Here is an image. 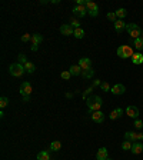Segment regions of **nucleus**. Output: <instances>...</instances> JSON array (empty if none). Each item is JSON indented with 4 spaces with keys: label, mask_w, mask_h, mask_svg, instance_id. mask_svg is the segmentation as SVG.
<instances>
[{
    "label": "nucleus",
    "mask_w": 143,
    "mask_h": 160,
    "mask_svg": "<svg viewBox=\"0 0 143 160\" xmlns=\"http://www.w3.org/2000/svg\"><path fill=\"white\" fill-rule=\"evenodd\" d=\"M106 160H112V159H106Z\"/></svg>",
    "instance_id": "obj_42"
},
{
    "label": "nucleus",
    "mask_w": 143,
    "mask_h": 160,
    "mask_svg": "<svg viewBox=\"0 0 143 160\" xmlns=\"http://www.w3.org/2000/svg\"><path fill=\"white\" fill-rule=\"evenodd\" d=\"M42 41H43V36H42V34H39V33L32 34V52H37L39 44Z\"/></svg>",
    "instance_id": "obj_6"
},
{
    "label": "nucleus",
    "mask_w": 143,
    "mask_h": 160,
    "mask_svg": "<svg viewBox=\"0 0 143 160\" xmlns=\"http://www.w3.org/2000/svg\"><path fill=\"white\" fill-rule=\"evenodd\" d=\"M60 33L63 36H70V34L74 33V29L72 27L70 24H63V26H60Z\"/></svg>",
    "instance_id": "obj_14"
},
{
    "label": "nucleus",
    "mask_w": 143,
    "mask_h": 160,
    "mask_svg": "<svg viewBox=\"0 0 143 160\" xmlns=\"http://www.w3.org/2000/svg\"><path fill=\"white\" fill-rule=\"evenodd\" d=\"M69 72H70L72 76H80L82 74V67H80L79 64H73V66H70V69H69Z\"/></svg>",
    "instance_id": "obj_18"
},
{
    "label": "nucleus",
    "mask_w": 143,
    "mask_h": 160,
    "mask_svg": "<svg viewBox=\"0 0 143 160\" xmlns=\"http://www.w3.org/2000/svg\"><path fill=\"white\" fill-rule=\"evenodd\" d=\"M73 36H74L76 39H83V37H85V30H83L82 27H79V29H74Z\"/></svg>",
    "instance_id": "obj_26"
},
{
    "label": "nucleus",
    "mask_w": 143,
    "mask_h": 160,
    "mask_svg": "<svg viewBox=\"0 0 143 160\" xmlns=\"http://www.w3.org/2000/svg\"><path fill=\"white\" fill-rule=\"evenodd\" d=\"M130 152L133 153V154H140V153H143V143H137V142H135V143L132 144Z\"/></svg>",
    "instance_id": "obj_15"
},
{
    "label": "nucleus",
    "mask_w": 143,
    "mask_h": 160,
    "mask_svg": "<svg viewBox=\"0 0 143 160\" xmlns=\"http://www.w3.org/2000/svg\"><path fill=\"white\" fill-rule=\"evenodd\" d=\"M70 26L73 27V29H79L80 27V23H79V20L77 19H72V22H70Z\"/></svg>",
    "instance_id": "obj_35"
},
{
    "label": "nucleus",
    "mask_w": 143,
    "mask_h": 160,
    "mask_svg": "<svg viewBox=\"0 0 143 160\" xmlns=\"http://www.w3.org/2000/svg\"><path fill=\"white\" fill-rule=\"evenodd\" d=\"M20 40H22L23 43H27V41H30V40H32V34H29V33H24L23 36L20 37Z\"/></svg>",
    "instance_id": "obj_33"
},
{
    "label": "nucleus",
    "mask_w": 143,
    "mask_h": 160,
    "mask_svg": "<svg viewBox=\"0 0 143 160\" xmlns=\"http://www.w3.org/2000/svg\"><path fill=\"white\" fill-rule=\"evenodd\" d=\"M100 84H102L100 80H95V81H93V87H95V86H100Z\"/></svg>",
    "instance_id": "obj_38"
},
{
    "label": "nucleus",
    "mask_w": 143,
    "mask_h": 160,
    "mask_svg": "<svg viewBox=\"0 0 143 160\" xmlns=\"http://www.w3.org/2000/svg\"><path fill=\"white\" fill-rule=\"evenodd\" d=\"M100 89H102L103 92H112L110 84H109L107 81H102V84H100Z\"/></svg>",
    "instance_id": "obj_30"
},
{
    "label": "nucleus",
    "mask_w": 143,
    "mask_h": 160,
    "mask_svg": "<svg viewBox=\"0 0 143 160\" xmlns=\"http://www.w3.org/2000/svg\"><path fill=\"white\" fill-rule=\"evenodd\" d=\"M73 15L76 17H85L86 15H88V9H86V4L85 6H80V4H77L76 7H73Z\"/></svg>",
    "instance_id": "obj_7"
},
{
    "label": "nucleus",
    "mask_w": 143,
    "mask_h": 160,
    "mask_svg": "<svg viewBox=\"0 0 143 160\" xmlns=\"http://www.w3.org/2000/svg\"><path fill=\"white\" fill-rule=\"evenodd\" d=\"M96 159H97V160H106V159H109V152H107V149H106V147H100V149L97 150Z\"/></svg>",
    "instance_id": "obj_13"
},
{
    "label": "nucleus",
    "mask_w": 143,
    "mask_h": 160,
    "mask_svg": "<svg viewBox=\"0 0 143 160\" xmlns=\"http://www.w3.org/2000/svg\"><path fill=\"white\" fill-rule=\"evenodd\" d=\"M27 62H29V60H27V57L24 56V55H19V56H17V63H20L24 66Z\"/></svg>",
    "instance_id": "obj_29"
},
{
    "label": "nucleus",
    "mask_w": 143,
    "mask_h": 160,
    "mask_svg": "<svg viewBox=\"0 0 143 160\" xmlns=\"http://www.w3.org/2000/svg\"><path fill=\"white\" fill-rule=\"evenodd\" d=\"M86 9H88V13L89 16L92 17H96L97 15H99V10H100V7H99V4L97 3H95V1H86Z\"/></svg>",
    "instance_id": "obj_5"
},
{
    "label": "nucleus",
    "mask_w": 143,
    "mask_h": 160,
    "mask_svg": "<svg viewBox=\"0 0 143 160\" xmlns=\"http://www.w3.org/2000/svg\"><path fill=\"white\" fill-rule=\"evenodd\" d=\"M24 69H26V73H34V70H36V66L32 63V62H27V63L24 64Z\"/></svg>",
    "instance_id": "obj_25"
},
{
    "label": "nucleus",
    "mask_w": 143,
    "mask_h": 160,
    "mask_svg": "<svg viewBox=\"0 0 143 160\" xmlns=\"http://www.w3.org/2000/svg\"><path fill=\"white\" fill-rule=\"evenodd\" d=\"M140 39L143 40V30H142V33H140Z\"/></svg>",
    "instance_id": "obj_41"
},
{
    "label": "nucleus",
    "mask_w": 143,
    "mask_h": 160,
    "mask_svg": "<svg viewBox=\"0 0 143 160\" xmlns=\"http://www.w3.org/2000/svg\"><path fill=\"white\" fill-rule=\"evenodd\" d=\"M133 126H135V129L140 130V129L143 127V121L140 119H135V124H133Z\"/></svg>",
    "instance_id": "obj_34"
},
{
    "label": "nucleus",
    "mask_w": 143,
    "mask_h": 160,
    "mask_svg": "<svg viewBox=\"0 0 143 160\" xmlns=\"http://www.w3.org/2000/svg\"><path fill=\"white\" fill-rule=\"evenodd\" d=\"M125 137H126V140L135 143L136 140H137V133H135V132H126L125 133Z\"/></svg>",
    "instance_id": "obj_21"
},
{
    "label": "nucleus",
    "mask_w": 143,
    "mask_h": 160,
    "mask_svg": "<svg viewBox=\"0 0 143 160\" xmlns=\"http://www.w3.org/2000/svg\"><path fill=\"white\" fill-rule=\"evenodd\" d=\"M126 92V87L122 84V83H116L113 87H112V93L113 95H116V96H120V95H123Z\"/></svg>",
    "instance_id": "obj_12"
},
{
    "label": "nucleus",
    "mask_w": 143,
    "mask_h": 160,
    "mask_svg": "<svg viewBox=\"0 0 143 160\" xmlns=\"http://www.w3.org/2000/svg\"><path fill=\"white\" fill-rule=\"evenodd\" d=\"M133 46H135V49H137L139 52L140 50H143V40L139 37V39H135L133 40Z\"/></svg>",
    "instance_id": "obj_27"
},
{
    "label": "nucleus",
    "mask_w": 143,
    "mask_h": 160,
    "mask_svg": "<svg viewBox=\"0 0 143 160\" xmlns=\"http://www.w3.org/2000/svg\"><path fill=\"white\" fill-rule=\"evenodd\" d=\"M60 76H62V79H63V80H69L72 77V74H70V72H69V70L62 72V74H60Z\"/></svg>",
    "instance_id": "obj_36"
},
{
    "label": "nucleus",
    "mask_w": 143,
    "mask_h": 160,
    "mask_svg": "<svg viewBox=\"0 0 143 160\" xmlns=\"http://www.w3.org/2000/svg\"><path fill=\"white\" fill-rule=\"evenodd\" d=\"M117 56L120 59H132V56L135 55V52H133V47L132 46H129V44H123V46H119L117 47Z\"/></svg>",
    "instance_id": "obj_2"
},
{
    "label": "nucleus",
    "mask_w": 143,
    "mask_h": 160,
    "mask_svg": "<svg viewBox=\"0 0 143 160\" xmlns=\"http://www.w3.org/2000/svg\"><path fill=\"white\" fill-rule=\"evenodd\" d=\"M132 142H129V140H123V143H122V149L123 150H130L132 149Z\"/></svg>",
    "instance_id": "obj_28"
},
{
    "label": "nucleus",
    "mask_w": 143,
    "mask_h": 160,
    "mask_svg": "<svg viewBox=\"0 0 143 160\" xmlns=\"http://www.w3.org/2000/svg\"><path fill=\"white\" fill-rule=\"evenodd\" d=\"M37 160H52L50 159V150H42L37 154Z\"/></svg>",
    "instance_id": "obj_20"
},
{
    "label": "nucleus",
    "mask_w": 143,
    "mask_h": 160,
    "mask_svg": "<svg viewBox=\"0 0 143 160\" xmlns=\"http://www.w3.org/2000/svg\"><path fill=\"white\" fill-rule=\"evenodd\" d=\"M115 13H116V16H117L119 20H123V19L127 16V10H126V9H117Z\"/></svg>",
    "instance_id": "obj_23"
},
{
    "label": "nucleus",
    "mask_w": 143,
    "mask_h": 160,
    "mask_svg": "<svg viewBox=\"0 0 143 160\" xmlns=\"http://www.w3.org/2000/svg\"><path fill=\"white\" fill-rule=\"evenodd\" d=\"M126 32L129 33V36L132 37V39H139L140 37V33H142V29L137 26L136 23H129L126 24Z\"/></svg>",
    "instance_id": "obj_4"
},
{
    "label": "nucleus",
    "mask_w": 143,
    "mask_h": 160,
    "mask_svg": "<svg viewBox=\"0 0 143 160\" xmlns=\"http://www.w3.org/2000/svg\"><path fill=\"white\" fill-rule=\"evenodd\" d=\"M126 114L132 119H137L139 117V109L136 106H127L126 107Z\"/></svg>",
    "instance_id": "obj_10"
},
{
    "label": "nucleus",
    "mask_w": 143,
    "mask_h": 160,
    "mask_svg": "<svg viewBox=\"0 0 143 160\" xmlns=\"http://www.w3.org/2000/svg\"><path fill=\"white\" fill-rule=\"evenodd\" d=\"M132 62L133 64H142L143 63V55L139 52V53H135L133 56H132Z\"/></svg>",
    "instance_id": "obj_19"
},
{
    "label": "nucleus",
    "mask_w": 143,
    "mask_h": 160,
    "mask_svg": "<svg viewBox=\"0 0 143 160\" xmlns=\"http://www.w3.org/2000/svg\"><path fill=\"white\" fill-rule=\"evenodd\" d=\"M92 120L95 123H103L104 121V113H102V110H97V112H93L90 114Z\"/></svg>",
    "instance_id": "obj_11"
},
{
    "label": "nucleus",
    "mask_w": 143,
    "mask_h": 160,
    "mask_svg": "<svg viewBox=\"0 0 143 160\" xmlns=\"http://www.w3.org/2000/svg\"><path fill=\"white\" fill-rule=\"evenodd\" d=\"M60 149H62V143L59 140H55L50 143V152H59Z\"/></svg>",
    "instance_id": "obj_22"
},
{
    "label": "nucleus",
    "mask_w": 143,
    "mask_h": 160,
    "mask_svg": "<svg viewBox=\"0 0 143 160\" xmlns=\"http://www.w3.org/2000/svg\"><path fill=\"white\" fill-rule=\"evenodd\" d=\"M32 84L29 81H23L22 86H20V95L22 96H30L32 95Z\"/></svg>",
    "instance_id": "obj_8"
},
{
    "label": "nucleus",
    "mask_w": 143,
    "mask_h": 160,
    "mask_svg": "<svg viewBox=\"0 0 143 160\" xmlns=\"http://www.w3.org/2000/svg\"><path fill=\"white\" fill-rule=\"evenodd\" d=\"M123 114V109H120V107H117V109H115V110H112V113L109 114V119L110 120H116L119 119L120 116Z\"/></svg>",
    "instance_id": "obj_17"
},
{
    "label": "nucleus",
    "mask_w": 143,
    "mask_h": 160,
    "mask_svg": "<svg viewBox=\"0 0 143 160\" xmlns=\"http://www.w3.org/2000/svg\"><path fill=\"white\" fill-rule=\"evenodd\" d=\"M92 90H93V86H92V87H89L88 90L83 93V99H86V97H88V95H90V92H92Z\"/></svg>",
    "instance_id": "obj_37"
},
{
    "label": "nucleus",
    "mask_w": 143,
    "mask_h": 160,
    "mask_svg": "<svg viewBox=\"0 0 143 160\" xmlns=\"http://www.w3.org/2000/svg\"><path fill=\"white\" fill-rule=\"evenodd\" d=\"M22 97H23V102H24V103H27V102L30 100V96H22Z\"/></svg>",
    "instance_id": "obj_39"
},
{
    "label": "nucleus",
    "mask_w": 143,
    "mask_h": 160,
    "mask_svg": "<svg viewBox=\"0 0 143 160\" xmlns=\"http://www.w3.org/2000/svg\"><path fill=\"white\" fill-rule=\"evenodd\" d=\"M102 104H103V100H102V97H100V96H92V97H89V99H88L89 113L92 114L93 112H97V110H100Z\"/></svg>",
    "instance_id": "obj_1"
},
{
    "label": "nucleus",
    "mask_w": 143,
    "mask_h": 160,
    "mask_svg": "<svg viewBox=\"0 0 143 160\" xmlns=\"http://www.w3.org/2000/svg\"><path fill=\"white\" fill-rule=\"evenodd\" d=\"M107 20H110L112 23H115V22H116V20H117V16H116V13H115V12H110V13H107Z\"/></svg>",
    "instance_id": "obj_31"
},
{
    "label": "nucleus",
    "mask_w": 143,
    "mask_h": 160,
    "mask_svg": "<svg viewBox=\"0 0 143 160\" xmlns=\"http://www.w3.org/2000/svg\"><path fill=\"white\" fill-rule=\"evenodd\" d=\"M113 26H115V30H116V33H122L125 29H126V24H125V22H123V20H119V19L113 23Z\"/></svg>",
    "instance_id": "obj_16"
},
{
    "label": "nucleus",
    "mask_w": 143,
    "mask_h": 160,
    "mask_svg": "<svg viewBox=\"0 0 143 160\" xmlns=\"http://www.w3.org/2000/svg\"><path fill=\"white\" fill-rule=\"evenodd\" d=\"M82 67V70H88V69H92V60L89 57H80L79 63H77Z\"/></svg>",
    "instance_id": "obj_9"
},
{
    "label": "nucleus",
    "mask_w": 143,
    "mask_h": 160,
    "mask_svg": "<svg viewBox=\"0 0 143 160\" xmlns=\"http://www.w3.org/2000/svg\"><path fill=\"white\" fill-rule=\"evenodd\" d=\"M7 104H9V99L6 96H3L1 99H0V107L4 109V107H7Z\"/></svg>",
    "instance_id": "obj_32"
},
{
    "label": "nucleus",
    "mask_w": 143,
    "mask_h": 160,
    "mask_svg": "<svg viewBox=\"0 0 143 160\" xmlns=\"http://www.w3.org/2000/svg\"><path fill=\"white\" fill-rule=\"evenodd\" d=\"M137 140H143V133H137Z\"/></svg>",
    "instance_id": "obj_40"
},
{
    "label": "nucleus",
    "mask_w": 143,
    "mask_h": 160,
    "mask_svg": "<svg viewBox=\"0 0 143 160\" xmlns=\"http://www.w3.org/2000/svg\"><path fill=\"white\" fill-rule=\"evenodd\" d=\"M9 73L13 76V77H22L24 73H26V69H24L23 64L20 63H15L9 67Z\"/></svg>",
    "instance_id": "obj_3"
},
{
    "label": "nucleus",
    "mask_w": 143,
    "mask_h": 160,
    "mask_svg": "<svg viewBox=\"0 0 143 160\" xmlns=\"http://www.w3.org/2000/svg\"><path fill=\"white\" fill-rule=\"evenodd\" d=\"M93 74H95V70L93 69H88V70H83L82 72V77H85V79H92L93 77Z\"/></svg>",
    "instance_id": "obj_24"
}]
</instances>
